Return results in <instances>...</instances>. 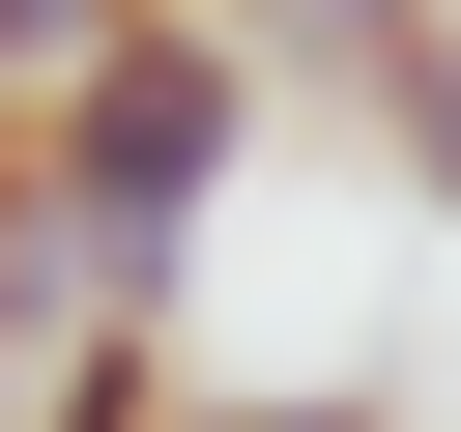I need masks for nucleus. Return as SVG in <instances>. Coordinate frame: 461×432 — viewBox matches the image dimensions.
I'll return each mask as SVG.
<instances>
[{"label": "nucleus", "mask_w": 461, "mask_h": 432, "mask_svg": "<svg viewBox=\"0 0 461 432\" xmlns=\"http://www.w3.org/2000/svg\"><path fill=\"white\" fill-rule=\"evenodd\" d=\"M230 144H259V58L173 0V29H115L58 115H29V202H58V259H86V317H173L202 288V202H230Z\"/></svg>", "instance_id": "obj_1"}, {"label": "nucleus", "mask_w": 461, "mask_h": 432, "mask_svg": "<svg viewBox=\"0 0 461 432\" xmlns=\"http://www.w3.org/2000/svg\"><path fill=\"white\" fill-rule=\"evenodd\" d=\"M202 29H230L259 86H375V58H403V29H461V0H202Z\"/></svg>", "instance_id": "obj_2"}, {"label": "nucleus", "mask_w": 461, "mask_h": 432, "mask_svg": "<svg viewBox=\"0 0 461 432\" xmlns=\"http://www.w3.org/2000/svg\"><path fill=\"white\" fill-rule=\"evenodd\" d=\"M29 432H173V317H86V346L29 374Z\"/></svg>", "instance_id": "obj_3"}, {"label": "nucleus", "mask_w": 461, "mask_h": 432, "mask_svg": "<svg viewBox=\"0 0 461 432\" xmlns=\"http://www.w3.org/2000/svg\"><path fill=\"white\" fill-rule=\"evenodd\" d=\"M115 29H173V0H0V115H58V86L115 58Z\"/></svg>", "instance_id": "obj_4"}, {"label": "nucleus", "mask_w": 461, "mask_h": 432, "mask_svg": "<svg viewBox=\"0 0 461 432\" xmlns=\"http://www.w3.org/2000/svg\"><path fill=\"white\" fill-rule=\"evenodd\" d=\"M375 144H403V173L461 202V29H403V58H375Z\"/></svg>", "instance_id": "obj_5"}, {"label": "nucleus", "mask_w": 461, "mask_h": 432, "mask_svg": "<svg viewBox=\"0 0 461 432\" xmlns=\"http://www.w3.org/2000/svg\"><path fill=\"white\" fill-rule=\"evenodd\" d=\"M173 432H403V403H173Z\"/></svg>", "instance_id": "obj_6"}]
</instances>
